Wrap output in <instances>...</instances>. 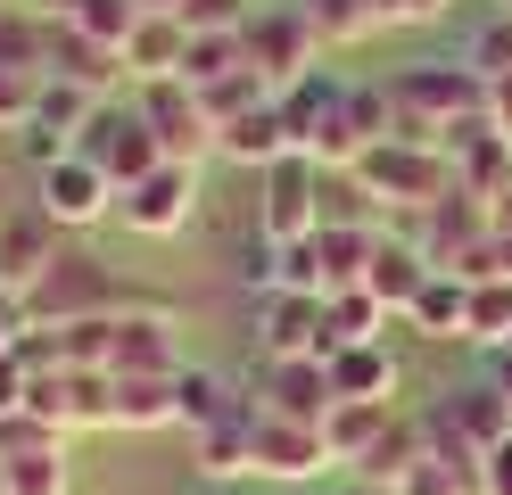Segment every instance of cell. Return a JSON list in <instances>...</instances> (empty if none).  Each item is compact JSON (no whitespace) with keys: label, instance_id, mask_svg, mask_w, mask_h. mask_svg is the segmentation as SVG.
<instances>
[{"label":"cell","instance_id":"cell-23","mask_svg":"<svg viewBox=\"0 0 512 495\" xmlns=\"http://www.w3.org/2000/svg\"><path fill=\"white\" fill-rule=\"evenodd\" d=\"M0 495H75L67 438H34V446L0 454Z\"/></svg>","mask_w":512,"mask_h":495},{"label":"cell","instance_id":"cell-51","mask_svg":"<svg viewBox=\"0 0 512 495\" xmlns=\"http://www.w3.org/2000/svg\"><path fill=\"white\" fill-rule=\"evenodd\" d=\"M347 495H389V487H364V479H356V487H347Z\"/></svg>","mask_w":512,"mask_h":495},{"label":"cell","instance_id":"cell-29","mask_svg":"<svg viewBox=\"0 0 512 495\" xmlns=\"http://www.w3.org/2000/svg\"><path fill=\"white\" fill-rule=\"evenodd\" d=\"M323 314H331V355H339V347H372V339H389V322H397L372 289H331V297H323Z\"/></svg>","mask_w":512,"mask_h":495},{"label":"cell","instance_id":"cell-4","mask_svg":"<svg viewBox=\"0 0 512 495\" xmlns=\"http://www.w3.org/2000/svg\"><path fill=\"white\" fill-rule=\"evenodd\" d=\"M75 157L100 165V174L116 182V198L166 165V149H157V132H149V116L133 108V99H100V108H91V124H83V141H75Z\"/></svg>","mask_w":512,"mask_h":495},{"label":"cell","instance_id":"cell-25","mask_svg":"<svg viewBox=\"0 0 512 495\" xmlns=\"http://www.w3.org/2000/svg\"><path fill=\"white\" fill-rule=\"evenodd\" d=\"M223 157H232V165H256V174H273L281 157H298V149H290V124H281V108H273V99L223 124Z\"/></svg>","mask_w":512,"mask_h":495},{"label":"cell","instance_id":"cell-18","mask_svg":"<svg viewBox=\"0 0 512 495\" xmlns=\"http://www.w3.org/2000/svg\"><path fill=\"white\" fill-rule=\"evenodd\" d=\"M323 363H331V388L347 396V405H397V388H405L389 339H372V347H339V355H323Z\"/></svg>","mask_w":512,"mask_h":495},{"label":"cell","instance_id":"cell-33","mask_svg":"<svg viewBox=\"0 0 512 495\" xmlns=\"http://www.w3.org/2000/svg\"><path fill=\"white\" fill-rule=\"evenodd\" d=\"M141 17H149L141 0H83V9H75L67 25L83 33V42H100V50H116V58H124V42L141 33Z\"/></svg>","mask_w":512,"mask_h":495},{"label":"cell","instance_id":"cell-48","mask_svg":"<svg viewBox=\"0 0 512 495\" xmlns=\"http://www.w3.org/2000/svg\"><path fill=\"white\" fill-rule=\"evenodd\" d=\"M496 273L512 281V231H496Z\"/></svg>","mask_w":512,"mask_h":495},{"label":"cell","instance_id":"cell-27","mask_svg":"<svg viewBox=\"0 0 512 495\" xmlns=\"http://www.w3.org/2000/svg\"><path fill=\"white\" fill-rule=\"evenodd\" d=\"M314 248H323V297H331V289H364L380 231H372V223H323V231H314Z\"/></svg>","mask_w":512,"mask_h":495},{"label":"cell","instance_id":"cell-38","mask_svg":"<svg viewBox=\"0 0 512 495\" xmlns=\"http://www.w3.org/2000/svg\"><path fill=\"white\" fill-rule=\"evenodd\" d=\"M42 108V75H25V66H0V132H25Z\"/></svg>","mask_w":512,"mask_h":495},{"label":"cell","instance_id":"cell-19","mask_svg":"<svg viewBox=\"0 0 512 495\" xmlns=\"http://www.w3.org/2000/svg\"><path fill=\"white\" fill-rule=\"evenodd\" d=\"M182 58H190V25H182L174 9H149L141 33L124 42V75H133V83H174Z\"/></svg>","mask_w":512,"mask_h":495},{"label":"cell","instance_id":"cell-43","mask_svg":"<svg viewBox=\"0 0 512 495\" xmlns=\"http://www.w3.org/2000/svg\"><path fill=\"white\" fill-rule=\"evenodd\" d=\"M25 388H34V372L17 355H0V413H25Z\"/></svg>","mask_w":512,"mask_h":495},{"label":"cell","instance_id":"cell-41","mask_svg":"<svg viewBox=\"0 0 512 495\" xmlns=\"http://www.w3.org/2000/svg\"><path fill=\"white\" fill-rule=\"evenodd\" d=\"M372 9H380V25H438L455 0H372Z\"/></svg>","mask_w":512,"mask_h":495},{"label":"cell","instance_id":"cell-44","mask_svg":"<svg viewBox=\"0 0 512 495\" xmlns=\"http://www.w3.org/2000/svg\"><path fill=\"white\" fill-rule=\"evenodd\" d=\"M479 487H488V495H512V438H504L488 462H479Z\"/></svg>","mask_w":512,"mask_h":495},{"label":"cell","instance_id":"cell-28","mask_svg":"<svg viewBox=\"0 0 512 495\" xmlns=\"http://www.w3.org/2000/svg\"><path fill=\"white\" fill-rule=\"evenodd\" d=\"M298 17L314 25L323 50H356V42H372V33H389L372 0H298Z\"/></svg>","mask_w":512,"mask_h":495},{"label":"cell","instance_id":"cell-15","mask_svg":"<svg viewBox=\"0 0 512 495\" xmlns=\"http://www.w3.org/2000/svg\"><path fill=\"white\" fill-rule=\"evenodd\" d=\"M446 165H455V190L479 198V207H496V198L512 190V141H504L488 116L463 124V132H446Z\"/></svg>","mask_w":512,"mask_h":495},{"label":"cell","instance_id":"cell-26","mask_svg":"<svg viewBox=\"0 0 512 495\" xmlns=\"http://www.w3.org/2000/svg\"><path fill=\"white\" fill-rule=\"evenodd\" d=\"M397 413H405V405H347V396H339V405L323 413V446H331V462H339V471H356Z\"/></svg>","mask_w":512,"mask_h":495},{"label":"cell","instance_id":"cell-5","mask_svg":"<svg viewBox=\"0 0 512 495\" xmlns=\"http://www.w3.org/2000/svg\"><path fill=\"white\" fill-rule=\"evenodd\" d=\"M422 256L438 264V273H463V281H488L496 273V215L479 207V198H463V190H446L438 207L422 215Z\"/></svg>","mask_w":512,"mask_h":495},{"label":"cell","instance_id":"cell-9","mask_svg":"<svg viewBox=\"0 0 512 495\" xmlns=\"http://www.w3.org/2000/svg\"><path fill=\"white\" fill-rule=\"evenodd\" d=\"M248 462H256V479H273V487H306V479H331L339 462L323 446V429L314 421H281L256 405V438H248Z\"/></svg>","mask_w":512,"mask_h":495},{"label":"cell","instance_id":"cell-34","mask_svg":"<svg viewBox=\"0 0 512 495\" xmlns=\"http://www.w3.org/2000/svg\"><path fill=\"white\" fill-rule=\"evenodd\" d=\"M471 347H512V281L488 273V281H471Z\"/></svg>","mask_w":512,"mask_h":495},{"label":"cell","instance_id":"cell-35","mask_svg":"<svg viewBox=\"0 0 512 495\" xmlns=\"http://www.w3.org/2000/svg\"><path fill=\"white\" fill-rule=\"evenodd\" d=\"M397 495H488V487H479V462H463V454H422V462H413V479L397 487Z\"/></svg>","mask_w":512,"mask_h":495},{"label":"cell","instance_id":"cell-50","mask_svg":"<svg viewBox=\"0 0 512 495\" xmlns=\"http://www.w3.org/2000/svg\"><path fill=\"white\" fill-rule=\"evenodd\" d=\"M141 9H174V17H182V9H190V0H141Z\"/></svg>","mask_w":512,"mask_h":495},{"label":"cell","instance_id":"cell-49","mask_svg":"<svg viewBox=\"0 0 512 495\" xmlns=\"http://www.w3.org/2000/svg\"><path fill=\"white\" fill-rule=\"evenodd\" d=\"M488 215H496V231H512V190L496 198V207H488Z\"/></svg>","mask_w":512,"mask_h":495},{"label":"cell","instance_id":"cell-24","mask_svg":"<svg viewBox=\"0 0 512 495\" xmlns=\"http://www.w3.org/2000/svg\"><path fill=\"white\" fill-rule=\"evenodd\" d=\"M397 322H413L422 339H471V281L463 273H430L422 297H413Z\"/></svg>","mask_w":512,"mask_h":495},{"label":"cell","instance_id":"cell-16","mask_svg":"<svg viewBox=\"0 0 512 495\" xmlns=\"http://www.w3.org/2000/svg\"><path fill=\"white\" fill-rule=\"evenodd\" d=\"M50 264H58V223H50L42 207H17L9 223H0V289H9V297H34Z\"/></svg>","mask_w":512,"mask_h":495},{"label":"cell","instance_id":"cell-47","mask_svg":"<svg viewBox=\"0 0 512 495\" xmlns=\"http://www.w3.org/2000/svg\"><path fill=\"white\" fill-rule=\"evenodd\" d=\"M25 9H34V17H50V25H67V17L83 9V0H25Z\"/></svg>","mask_w":512,"mask_h":495},{"label":"cell","instance_id":"cell-14","mask_svg":"<svg viewBox=\"0 0 512 495\" xmlns=\"http://www.w3.org/2000/svg\"><path fill=\"white\" fill-rule=\"evenodd\" d=\"M248 396H256L265 413H281V421H314V429H323V413L339 405V388H331V363H323V355H290V363H265Z\"/></svg>","mask_w":512,"mask_h":495},{"label":"cell","instance_id":"cell-36","mask_svg":"<svg viewBox=\"0 0 512 495\" xmlns=\"http://www.w3.org/2000/svg\"><path fill=\"white\" fill-rule=\"evenodd\" d=\"M232 66H248L240 33H190V58H182V83H190V91L223 83V75H232Z\"/></svg>","mask_w":512,"mask_h":495},{"label":"cell","instance_id":"cell-10","mask_svg":"<svg viewBox=\"0 0 512 495\" xmlns=\"http://www.w3.org/2000/svg\"><path fill=\"white\" fill-rule=\"evenodd\" d=\"M256 231H265L273 248L314 240V231H323V165L281 157L273 174H265V198H256Z\"/></svg>","mask_w":512,"mask_h":495},{"label":"cell","instance_id":"cell-20","mask_svg":"<svg viewBox=\"0 0 512 495\" xmlns=\"http://www.w3.org/2000/svg\"><path fill=\"white\" fill-rule=\"evenodd\" d=\"M438 273V264L422 256V240H397V231H380V248H372V273H364V289L380 297L389 314H405L413 297H422V281Z\"/></svg>","mask_w":512,"mask_h":495},{"label":"cell","instance_id":"cell-12","mask_svg":"<svg viewBox=\"0 0 512 495\" xmlns=\"http://www.w3.org/2000/svg\"><path fill=\"white\" fill-rule=\"evenodd\" d=\"M199 174L207 165H157L149 182H133L116 198V223L141 231V240H166V231H182L190 215H199Z\"/></svg>","mask_w":512,"mask_h":495},{"label":"cell","instance_id":"cell-6","mask_svg":"<svg viewBox=\"0 0 512 495\" xmlns=\"http://www.w3.org/2000/svg\"><path fill=\"white\" fill-rule=\"evenodd\" d=\"M133 108L149 116V132H157V149H166V165H207V157H223V124L207 116V99L190 91L182 75H174V83H141V91H133Z\"/></svg>","mask_w":512,"mask_h":495},{"label":"cell","instance_id":"cell-22","mask_svg":"<svg viewBox=\"0 0 512 495\" xmlns=\"http://www.w3.org/2000/svg\"><path fill=\"white\" fill-rule=\"evenodd\" d=\"M422 454H430V429H422V413H397L389 429H380V446H372V454H364L347 479H364V487H389V495H397V487L413 479V462H422Z\"/></svg>","mask_w":512,"mask_h":495},{"label":"cell","instance_id":"cell-31","mask_svg":"<svg viewBox=\"0 0 512 495\" xmlns=\"http://www.w3.org/2000/svg\"><path fill=\"white\" fill-rule=\"evenodd\" d=\"M232 396H240V388H223V372H199V363H182V380H174V429H190V438H199L207 421L232 413Z\"/></svg>","mask_w":512,"mask_h":495},{"label":"cell","instance_id":"cell-52","mask_svg":"<svg viewBox=\"0 0 512 495\" xmlns=\"http://www.w3.org/2000/svg\"><path fill=\"white\" fill-rule=\"evenodd\" d=\"M0 17H9V0H0Z\"/></svg>","mask_w":512,"mask_h":495},{"label":"cell","instance_id":"cell-21","mask_svg":"<svg viewBox=\"0 0 512 495\" xmlns=\"http://www.w3.org/2000/svg\"><path fill=\"white\" fill-rule=\"evenodd\" d=\"M42 75L83 83L91 99H108L116 83H133V75H124V58H116V50H100V42H83L75 25H50V66H42Z\"/></svg>","mask_w":512,"mask_h":495},{"label":"cell","instance_id":"cell-32","mask_svg":"<svg viewBox=\"0 0 512 495\" xmlns=\"http://www.w3.org/2000/svg\"><path fill=\"white\" fill-rule=\"evenodd\" d=\"M91 99L83 83H58V75H42V108H34V124L25 132H58V141H83V124H91Z\"/></svg>","mask_w":512,"mask_h":495},{"label":"cell","instance_id":"cell-39","mask_svg":"<svg viewBox=\"0 0 512 495\" xmlns=\"http://www.w3.org/2000/svg\"><path fill=\"white\" fill-rule=\"evenodd\" d=\"M281 289L323 297V248H314V240H290V248H281Z\"/></svg>","mask_w":512,"mask_h":495},{"label":"cell","instance_id":"cell-3","mask_svg":"<svg viewBox=\"0 0 512 495\" xmlns=\"http://www.w3.org/2000/svg\"><path fill=\"white\" fill-rule=\"evenodd\" d=\"M389 91L438 124V141L488 116V75H479L471 58H413V66H397V75H389Z\"/></svg>","mask_w":512,"mask_h":495},{"label":"cell","instance_id":"cell-42","mask_svg":"<svg viewBox=\"0 0 512 495\" xmlns=\"http://www.w3.org/2000/svg\"><path fill=\"white\" fill-rule=\"evenodd\" d=\"M25 330H34V306L0 289V355H17V339H25Z\"/></svg>","mask_w":512,"mask_h":495},{"label":"cell","instance_id":"cell-11","mask_svg":"<svg viewBox=\"0 0 512 495\" xmlns=\"http://www.w3.org/2000/svg\"><path fill=\"white\" fill-rule=\"evenodd\" d=\"M34 207H42L58 231H91V223L116 215V182H108L91 157H58V165L34 174Z\"/></svg>","mask_w":512,"mask_h":495},{"label":"cell","instance_id":"cell-30","mask_svg":"<svg viewBox=\"0 0 512 495\" xmlns=\"http://www.w3.org/2000/svg\"><path fill=\"white\" fill-rule=\"evenodd\" d=\"M182 380V372H174ZM174 380H116L108 429H174Z\"/></svg>","mask_w":512,"mask_h":495},{"label":"cell","instance_id":"cell-8","mask_svg":"<svg viewBox=\"0 0 512 495\" xmlns=\"http://www.w3.org/2000/svg\"><path fill=\"white\" fill-rule=\"evenodd\" d=\"M182 372V330L166 306L108 314V380H174Z\"/></svg>","mask_w":512,"mask_h":495},{"label":"cell","instance_id":"cell-13","mask_svg":"<svg viewBox=\"0 0 512 495\" xmlns=\"http://www.w3.org/2000/svg\"><path fill=\"white\" fill-rule=\"evenodd\" d=\"M256 339H265V363L331 355V314H323V297H306V289H273V297H256Z\"/></svg>","mask_w":512,"mask_h":495},{"label":"cell","instance_id":"cell-40","mask_svg":"<svg viewBox=\"0 0 512 495\" xmlns=\"http://www.w3.org/2000/svg\"><path fill=\"white\" fill-rule=\"evenodd\" d=\"M182 25H190V33H240V25H248V9H240V0H190Z\"/></svg>","mask_w":512,"mask_h":495},{"label":"cell","instance_id":"cell-45","mask_svg":"<svg viewBox=\"0 0 512 495\" xmlns=\"http://www.w3.org/2000/svg\"><path fill=\"white\" fill-rule=\"evenodd\" d=\"M488 124L512 141V75H504V83H488Z\"/></svg>","mask_w":512,"mask_h":495},{"label":"cell","instance_id":"cell-7","mask_svg":"<svg viewBox=\"0 0 512 495\" xmlns=\"http://www.w3.org/2000/svg\"><path fill=\"white\" fill-rule=\"evenodd\" d=\"M240 50H248V66H256V75H265L273 91L306 83V75H314V58H323L314 25L298 17V0H290V9H248V25H240Z\"/></svg>","mask_w":512,"mask_h":495},{"label":"cell","instance_id":"cell-37","mask_svg":"<svg viewBox=\"0 0 512 495\" xmlns=\"http://www.w3.org/2000/svg\"><path fill=\"white\" fill-rule=\"evenodd\" d=\"M463 58H471L488 83H504V75H512V9L479 17V25H471V42H463Z\"/></svg>","mask_w":512,"mask_h":495},{"label":"cell","instance_id":"cell-46","mask_svg":"<svg viewBox=\"0 0 512 495\" xmlns=\"http://www.w3.org/2000/svg\"><path fill=\"white\" fill-rule=\"evenodd\" d=\"M488 380L504 388V405H512V347H496V355H488Z\"/></svg>","mask_w":512,"mask_h":495},{"label":"cell","instance_id":"cell-2","mask_svg":"<svg viewBox=\"0 0 512 495\" xmlns=\"http://www.w3.org/2000/svg\"><path fill=\"white\" fill-rule=\"evenodd\" d=\"M422 429H430V446H438V454L488 462V454L512 438V405H504V388L479 372V380H463V388H446L438 405L422 413Z\"/></svg>","mask_w":512,"mask_h":495},{"label":"cell","instance_id":"cell-17","mask_svg":"<svg viewBox=\"0 0 512 495\" xmlns=\"http://www.w3.org/2000/svg\"><path fill=\"white\" fill-rule=\"evenodd\" d=\"M248 438H256V396H232V413H223V421H207L199 438H190V471H199V479H215V487L256 479Z\"/></svg>","mask_w":512,"mask_h":495},{"label":"cell","instance_id":"cell-1","mask_svg":"<svg viewBox=\"0 0 512 495\" xmlns=\"http://www.w3.org/2000/svg\"><path fill=\"white\" fill-rule=\"evenodd\" d=\"M356 190L372 207H405V215H430L446 190H455V165L446 149H413V141H380L356 157Z\"/></svg>","mask_w":512,"mask_h":495}]
</instances>
